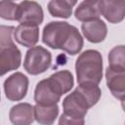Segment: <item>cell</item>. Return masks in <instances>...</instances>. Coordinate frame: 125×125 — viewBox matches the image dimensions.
Masks as SVG:
<instances>
[{"label":"cell","instance_id":"obj_1","mask_svg":"<svg viewBox=\"0 0 125 125\" xmlns=\"http://www.w3.org/2000/svg\"><path fill=\"white\" fill-rule=\"evenodd\" d=\"M42 41L52 49H61L74 56L83 47V38L78 29L66 21H50L44 26Z\"/></svg>","mask_w":125,"mask_h":125},{"label":"cell","instance_id":"obj_2","mask_svg":"<svg viewBox=\"0 0 125 125\" xmlns=\"http://www.w3.org/2000/svg\"><path fill=\"white\" fill-rule=\"evenodd\" d=\"M75 70L78 84H99L103 78V58L97 50H86L76 60Z\"/></svg>","mask_w":125,"mask_h":125},{"label":"cell","instance_id":"obj_3","mask_svg":"<svg viewBox=\"0 0 125 125\" xmlns=\"http://www.w3.org/2000/svg\"><path fill=\"white\" fill-rule=\"evenodd\" d=\"M52 63L51 53L42 46L30 48L24 57L23 67L31 75H37L45 72Z\"/></svg>","mask_w":125,"mask_h":125},{"label":"cell","instance_id":"obj_4","mask_svg":"<svg viewBox=\"0 0 125 125\" xmlns=\"http://www.w3.org/2000/svg\"><path fill=\"white\" fill-rule=\"evenodd\" d=\"M63 95L61 87L56 80L50 76L37 83L34 91V101L41 105H54L60 102Z\"/></svg>","mask_w":125,"mask_h":125},{"label":"cell","instance_id":"obj_5","mask_svg":"<svg viewBox=\"0 0 125 125\" xmlns=\"http://www.w3.org/2000/svg\"><path fill=\"white\" fill-rule=\"evenodd\" d=\"M28 89V78L21 72H15L4 82L6 98L10 101L19 102L22 100Z\"/></svg>","mask_w":125,"mask_h":125},{"label":"cell","instance_id":"obj_6","mask_svg":"<svg viewBox=\"0 0 125 125\" xmlns=\"http://www.w3.org/2000/svg\"><path fill=\"white\" fill-rule=\"evenodd\" d=\"M44 19L41 5L35 1H21L18 4L17 19L20 23H33L39 25Z\"/></svg>","mask_w":125,"mask_h":125},{"label":"cell","instance_id":"obj_7","mask_svg":"<svg viewBox=\"0 0 125 125\" xmlns=\"http://www.w3.org/2000/svg\"><path fill=\"white\" fill-rule=\"evenodd\" d=\"M62 108L63 113L69 116L84 118L88 109L90 108V105L82 94L75 89L62 101Z\"/></svg>","mask_w":125,"mask_h":125},{"label":"cell","instance_id":"obj_8","mask_svg":"<svg viewBox=\"0 0 125 125\" xmlns=\"http://www.w3.org/2000/svg\"><path fill=\"white\" fill-rule=\"evenodd\" d=\"M100 13L111 23H118L125 16V1L123 0H100Z\"/></svg>","mask_w":125,"mask_h":125},{"label":"cell","instance_id":"obj_9","mask_svg":"<svg viewBox=\"0 0 125 125\" xmlns=\"http://www.w3.org/2000/svg\"><path fill=\"white\" fill-rule=\"evenodd\" d=\"M21 62V54L14 44L9 47L0 48V76L9 71L16 70Z\"/></svg>","mask_w":125,"mask_h":125},{"label":"cell","instance_id":"obj_10","mask_svg":"<svg viewBox=\"0 0 125 125\" xmlns=\"http://www.w3.org/2000/svg\"><path fill=\"white\" fill-rule=\"evenodd\" d=\"M15 40L28 48H32L39 39V27L33 23H20L14 30Z\"/></svg>","mask_w":125,"mask_h":125},{"label":"cell","instance_id":"obj_11","mask_svg":"<svg viewBox=\"0 0 125 125\" xmlns=\"http://www.w3.org/2000/svg\"><path fill=\"white\" fill-rule=\"evenodd\" d=\"M105 79L111 94L116 99L123 102L125 97V70H113L107 66Z\"/></svg>","mask_w":125,"mask_h":125},{"label":"cell","instance_id":"obj_12","mask_svg":"<svg viewBox=\"0 0 125 125\" xmlns=\"http://www.w3.org/2000/svg\"><path fill=\"white\" fill-rule=\"evenodd\" d=\"M81 30L85 38L91 43H100L104 40L107 34V26L101 19L83 22Z\"/></svg>","mask_w":125,"mask_h":125},{"label":"cell","instance_id":"obj_13","mask_svg":"<svg viewBox=\"0 0 125 125\" xmlns=\"http://www.w3.org/2000/svg\"><path fill=\"white\" fill-rule=\"evenodd\" d=\"M9 117L14 125H31L34 120L33 105L27 103L18 104L10 109Z\"/></svg>","mask_w":125,"mask_h":125},{"label":"cell","instance_id":"obj_14","mask_svg":"<svg viewBox=\"0 0 125 125\" xmlns=\"http://www.w3.org/2000/svg\"><path fill=\"white\" fill-rule=\"evenodd\" d=\"M75 18L83 22L100 19V7L98 0H85L78 4L74 12Z\"/></svg>","mask_w":125,"mask_h":125},{"label":"cell","instance_id":"obj_15","mask_svg":"<svg viewBox=\"0 0 125 125\" xmlns=\"http://www.w3.org/2000/svg\"><path fill=\"white\" fill-rule=\"evenodd\" d=\"M34 119L41 125H52L59 114L58 104L54 105H41L35 104L33 106Z\"/></svg>","mask_w":125,"mask_h":125},{"label":"cell","instance_id":"obj_16","mask_svg":"<svg viewBox=\"0 0 125 125\" xmlns=\"http://www.w3.org/2000/svg\"><path fill=\"white\" fill-rule=\"evenodd\" d=\"M76 3V1L69 0H52L48 3V11L53 17L67 19L71 16L72 8Z\"/></svg>","mask_w":125,"mask_h":125},{"label":"cell","instance_id":"obj_17","mask_svg":"<svg viewBox=\"0 0 125 125\" xmlns=\"http://www.w3.org/2000/svg\"><path fill=\"white\" fill-rule=\"evenodd\" d=\"M76 90L78 92H80L82 94V96L86 99L90 107H92L99 102L101 95H102V92H101V89L99 88V86L97 84H93V83L79 84V86H77Z\"/></svg>","mask_w":125,"mask_h":125},{"label":"cell","instance_id":"obj_18","mask_svg":"<svg viewBox=\"0 0 125 125\" xmlns=\"http://www.w3.org/2000/svg\"><path fill=\"white\" fill-rule=\"evenodd\" d=\"M125 48L123 45L115 46L108 53V67L113 70H125Z\"/></svg>","mask_w":125,"mask_h":125},{"label":"cell","instance_id":"obj_19","mask_svg":"<svg viewBox=\"0 0 125 125\" xmlns=\"http://www.w3.org/2000/svg\"><path fill=\"white\" fill-rule=\"evenodd\" d=\"M51 76L59 84L63 94L69 92L70 89L73 87V83H74L73 76L69 70H61V71L55 72Z\"/></svg>","mask_w":125,"mask_h":125},{"label":"cell","instance_id":"obj_20","mask_svg":"<svg viewBox=\"0 0 125 125\" xmlns=\"http://www.w3.org/2000/svg\"><path fill=\"white\" fill-rule=\"evenodd\" d=\"M18 4L12 1H0V18L8 21H16Z\"/></svg>","mask_w":125,"mask_h":125},{"label":"cell","instance_id":"obj_21","mask_svg":"<svg viewBox=\"0 0 125 125\" xmlns=\"http://www.w3.org/2000/svg\"><path fill=\"white\" fill-rule=\"evenodd\" d=\"M15 30L11 25H0V48H5L14 45L12 34Z\"/></svg>","mask_w":125,"mask_h":125},{"label":"cell","instance_id":"obj_22","mask_svg":"<svg viewBox=\"0 0 125 125\" xmlns=\"http://www.w3.org/2000/svg\"><path fill=\"white\" fill-rule=\"evenodd\" d=\"M84 118H76L62 113L59 119L58 125H84Z\"/></svg>","mask_w":125,"mask_h":125},{"label":"cell","instance_id":"obj_23","mask_svg":"<svg viewBox=\"0 0 125 125\" xmlns=\"http://www.w3.org/2000/svg\"><path fill=\"white\" fill-rule=\"evenodd\" d=\"M0 98H1V97H0Z\"/></svg>","mask_w":125,"mask_h":125}]
</instances>
